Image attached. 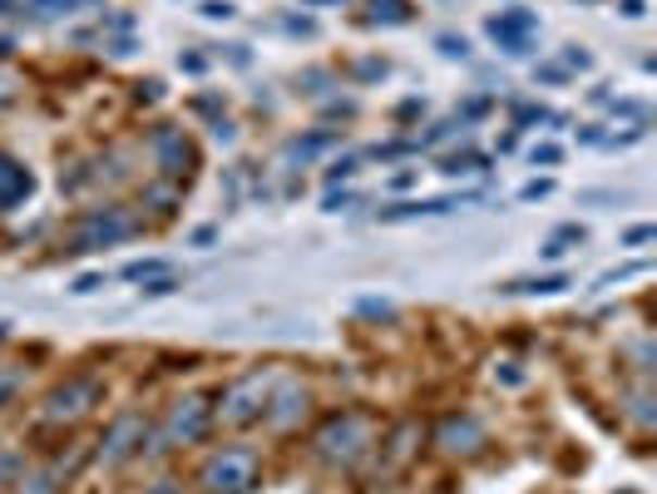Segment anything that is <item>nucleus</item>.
Masks as SVG:
<instances>
[{
  "label": "nucleus",
  "instance_id": "1",
  "mask_svg": "<svg viewBox=\"0 0 657 494\" xmlns=\"http://www.w3.org/2000/svg\"><path fill=\"white\" fill-rule=\"evenodd\" d=\"M203 484L213 494H248L252 484H258V460H252L248 450H223L208 460Z\"/></svg>",
  "mask_w": 657,
  "mask_h": 494
},
{
  "label": "nucleus",
  "instance_id": "2",
  "mask_svg": "<svg viewBox=\"0 0 657 494\" xmlns=\"http://www.w3.org/2000/svg\"><path fill=\"white\" fill-rule=\"evenodd\" d=\"M317 445H322L326 460H351V455L367 445V425H361L356 416H342V420H332V425L317 435Z\"/></svg>",
  "mask_w": 657,
  "mask_h": 494
},
{
  "label": "nucleus",
  "instance_id": "3",
  "mask_svg": "<svg viewBox=\"0 0 657 494\" xmlns=\"http://www.w3.org/2000/svg\"><path fill=\"white\" fill-rule=\"evenodd\" d=\"M134 233V218H124L119 208H104V213H95L85 227H79L75 237V252H89V247H104V243H119V237Z\"/></svg>",
  "mask_w": 657,
  "mask_h": 494
},
{
  "label": "nucleus",
  "instance_id": "4",
  "mask_svg": "<svg viewBox=\"0 0 657 494\" xmlns=\"http://www.w3.org/2000/svg\"><path fill=\"white\" fill-rule=\"evenodd\" d=\"M534 15L529 11H505V15H495L489 21V35H495L499 45H505L509 54H529V40H534Z\"/></svg>",
  "mask_w": 657,
  "mask_h": 494
},
{
  "label": "nucleus",
  "instance_id": "5",
  "mask_svg": "<svg viewBox=\"0 0 657 494\" xmlns=\"http://www.w3.org/2000/svg\"><path fill=\"white\" fill-rule=\"evenodd\" d=\"M268 400V376H248V381H237L233 391H227V420H252L258 416V406Z\"/></svg>",
  "mask_w": 657,
  "mask_h": 494
},
{
  "label": "nucleus",
  "instance_id": "6",
  "mask_svg": "<svg viewBox=\"0 0 657 494\" xmlns=\"http://www.w3.org/2000/svg\"><path fill=\"white\" fill-rule=\"evenodd\" d=\"M153 153H159L163 173H188V163H194V149H188V139L178 129H159V134H153Z\"/></svg>",
  "mask_w": 657,
  "mask_h": 494
},
{
  "label": "nucleus",
  "instance_id": "7",
  "mask_svg": "<svg viewBox=\"0 0 657 494\" xmlns=\"http://www.w3.org/2000/svg\"><path fill=\"white\" fill-rule=\"evenodd\" d=\"M203 430H208V406L198 396L184 400V406L169 416V441H198Z\"/></svg>",
  "mask_w": 657,
  "mask_h": 494
},
{
  "label": "nucleus",
  "instance_id": "8",
  "mask_svg": "<svg viewBox=\"0 0 657 494\" xmlns=\"http://www.w3.org/2000/svg\"><path fill=\"white\" fill-rule=\"evenodd\" d=\"M85 400H95V381H75V386H60L50 396V416H79Z\"/></svg>",
  "mask_w": 657,
  "mask_h": 494
},
{
  "label": "nucleus",
  "instance_id": "9",
  "mask_svg": "<svg viewBox=\"0 0 657 494\" xmlns=\"http://www.w3.org/2000/svg\"><path fill=\"white\" fill-rule=\"evenodd\" d=\"M25 194H30V173H25L21 163L0 159V208L15 203V198H25Z\"/></svg>",
  "mask_w": 657,
  "mask_h": 494
},
{
  "label": "nucleus",
  "instance_id": "10",
  "mask_svg": "<svg viewBox=\"0 0 657 494\" xmlns=\"http://www.w3.org/2000/svg\"><path fill=\"white\" fill-rule=\"evenodd\" d=\"M134 435H144V425H139V416H129V420H119V425H114V435H109V460H124V455H129L134 450Z\"/></svg>",
  "mask_w": 657,
  "mask_h": 494
},
{
  "label": "nucleus",
  "instance_id": "11",
  "mask_svg": "<svg viewBox=\"0 0 657 494\" xmlns=\"http://www.w3.org/2000/svg\"><path fill=\"white\" fill-rule=\"evenodd\" d=\"M441 441H445V450H460V441H480V425H474L470 416H464V420H450V425L441 430Z\"/></svg>",
  "mask_w": 657,
  "mask_h": 494
},
{
  "label": "nucleus",
  "instance_id": "12",
  "mask_svg": "<svg viewBox=\"0 0 657 494\" xmlns=\"http://www.w3.org/2000/svg\"><path fill=\"white\" fill-rule=\"evenodd\" d=\"M332 144H336V134H312V139H297V144H292L287 159H317V153L332 149Z\"/></svg>",
  "mask_w": 657,
  "mask_h": 494
},
{
  "label": "nucleus",
  "instance_id": "13",
  "mask_svg": "<svg viewBox=\"0 0 657 494\" xmlns=\"http://www.w3.org/2000/svg\"><path fill=\"white\" fill-rule=\"evenodd\" d=\"M371 11H376V21H391V25H406L410 21L406 0H371Z\"/></svg>",
  "mask_w": 657,
  "mask_h": 494
},
{
  "label": "nucleus",
  "instance_id": "14",
  "mask_svg": "<svg viewBox=\"0 0 657 494\" xmlns=\"http://www.w3.org/2000/svg\"><path fill=\"white\" fill-rule=\"evenodd\" d=\"M569 287V277H540V282H515L509 292H563Z\"/></svg>",
  "mask_w": 657,
  "mask_h": 494
},
{
  "label": "nucleus",
  "instance_id": "15",
  "mask_svg": "<svg viewBox=\"0 0 657 494\" xmlns=\"http://www.w3.org/2000/svg\"><path fill=\"white\" fill-rule=\"evenodd\" d=\"M534 163H559L563 153H559V144H534V153H529Z\"/></svg>",
  "mask_w": 657,
  "mask_h": 494
},
{
  "label": "nucleus",
  "instance_id": "16",
  "mask_svg": "<svg viewBox=\"0 0 657 494\" xmlns=\"http://www.w3.org/2000/svg\"><path fill=\"white\" fill-rule=\"evenodd\" d=\"M15 391H21V376H15V371H0V406H5Z\"/></svg>",
  "mask_w": 657,
  "mask_h": 494
},
{
  "label": "nucleus",
  "instance_id": "17",
  "mask_svg": "<svg viewBox=\"0 0 657 494\" xmlns=\"http://www.w3.org/2000/svg\"><path fill=\"white\" fill-rule=\"evenodd\" d=\"M203 15H208V21H227V15H233V5H227V0H208Z\"/></svg>",
  "mask_w": 657,
  "mask_h": 494
},
{
  "label": "nucleus",
  "instance_id": "18",
  "mask_svg": "<svg viewBox=\"0 0 657 494\" xmlns=\"http://www.w3.org/2000/svg\"><path fill=\"white\" fill-rule=\"evenodd\" d=\"M441 50H445V54H464V50H470V45H464V40H455V35H441Z\"/></svg>",
  "mask_w": 657,
  "mask_h": 494
},
{
  "label": "nucleus",
  "instance_id": "19",
  "mask_svg": "<svg viewBox=\"0 0 657 494\" xmlns=\"http://www.w3.org/2000/svg\"><path fill=\"white\" fill-rule=\"evenodd\" d=\"M351 173H356V159H342V163L332 169V178H351Z\"/></svg>",
  "mask_w": 657,
  "mask_h": 494
},
{
  "label": "nucleus",
  "instance_id": "20",
  "mask_svg": "<svg viewBox=\"0 0 657 494\" xmlns=\"http://www.w3.org/2000/svg\"><path fill=\"white\" fill-rule=\"evenodd\" d=\"M623 15H633V21H637V15H643V0H623Z\"/></svg>",
  "mask_w": 657,
  "mask_h": 494
},
{
  "label": "nucleus",
  "instance_id": "21",
  "mask_svg": "<svg viewBox=\"0 0 657 494\" xmlns=\"http://www.w3.org/2000/svg\"><path fill=\"white\" fill-rule=\"evenodd\" d=\"M153 494H173V484H163V490H153Z\"/></svg>",
  "mask_w": 657,
  "mask_h": 494
}]
</instances>
